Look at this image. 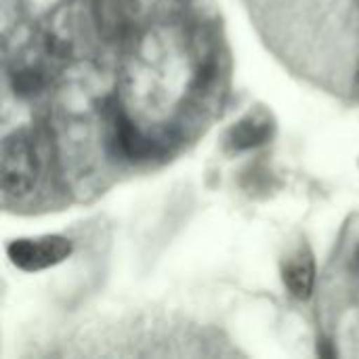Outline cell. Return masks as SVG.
I'll list each match as a JSON object with an SVG mask.
<instances>
[{
  "label": "cell",
  "instance_id": "cell-3",
  "mask_svg": "<svg viewBox=\"0 0 359 359\" xmlns=\"http://www.w3.org/2000/svg\"><path fill=\"white\" fill-rule=\"evenodd\" d=\"M282 273H284V284L294 299L307 301L311 297L313 282H316V263L307 248H301L294 255H290L284 263Z\"/></svg>",
  "mask_w": 359,
  "mask_h": 359
},
{
  "label": "cell",
  "instance_id": "cell-1",
  "mask_svg": "<svg viewBox=\"0 0 359 359\" xmlns=\"http://www.w3.org/2000/svg\"><path fill=\"white\" fill-rule=\"evenodd\" d=\"M38 181V156L27 133L17 130L2 141L0 149V187L6 196L21 198Z\"/></svg>",
  "mask_w": 359,
  "mask_h": 359
},
{
  "label": "cell",
  "instance_id": "cell-4",
  "mask_svg": "<svg viewBox=\"0 0 359 359\" xmlns=\"http://www.w3.org/2000/svg\"><path fill=\"white\" fill-rule=\"evenodd\" d=\"M271 135V122L265 114H248L244 120H240L227 137V143L231 149H250L261 143H265Z\"/></svg>",
  "mask_w": 359,
  "mask_h": 359
},
{
  "label": "cell",
  "instance_id": "cell-7",
  "mask_svg": "<svg viewBox=\"0 0 359 359\" xmlns=\"http://www.w3.org/2000/svg\"><path fill=\"white\" fill-rule=\"evenodd\" d=\"M355 2H358V6H359V0H355Z\"/></svg>",
  "mask_w": 359,
  "mask_h": 359
},
{
  "label": "cell",
  "instance_id": "cell-6",
  "mask_svg": "<svg viewBox=\"0 0 359 359\" xmlns=\"http://www.w3.org/2000/svg\"><path fill=\"white\" fill-rule=\"evenodd\" d=\"M355 88L359 90V65H358V72H355Z\"/></svg>",
  "mask_w": 359,
  "mask_h": 359
},
{
  "label": "cell",
  "instance_id": "cell-2",
  "mask_svg": "<svg viewBox=\"0 0 359 359\" xmlns=\"http://www.w3.org/2000/svg\"><path fill=\"white\" fill-rule=\"evenodd\" d=\"M11 263L23 271H42L72 255V242L63 236L19 238L6 246Z\"/></svg>",
  "mask_w": 359,
  "mask_h": 359
},
{
  "label": "cell",
  "instance_id": "cell-5",
  "mask_svg": "<svg viewBox=\"0 0 359 359\" xmlns=\"http://www.w3.org/2000/svg\"><path fill=\"white\" fill-rule=\"evenodd\" d=\"M353 271L359 276V246L358 250H355V257H353Z\"/></svg>",
  "mask_w": 359,
  "mask_h": 359
}]
</instances>
